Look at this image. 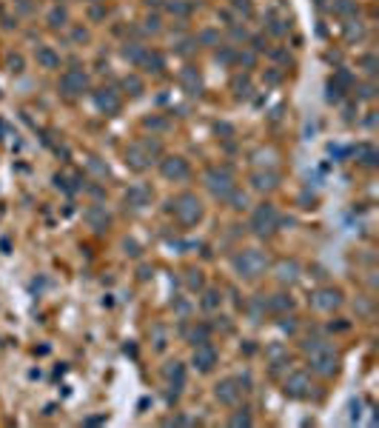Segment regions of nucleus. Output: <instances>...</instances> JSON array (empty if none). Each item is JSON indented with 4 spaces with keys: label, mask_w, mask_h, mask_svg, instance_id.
I'll use <instances>...</instances> for the list:
<instances>
[{
    "label": "nucleus",
    "mask_w": 379,
    "mask_h": 428,
    "mask_svg": "<svg viewBox=\"0 0 379 428\" xmlns=\"http://www.w3.org/2000/svg\"><path fill=\"white\" fill-rule=\"evenodd\" d=\"M251 229H254V234H260V237H268V234H274L276 229H279V214H276V208L271 206V203H263V206L254 208Z\"/></svg>",
    "instance_id": "6"
},
{
    "label": "nucleus",
    "mask_w": 379,
    "mask_h": 428,
    "mask_svg": "<svg viewBox=\"0 0 379 428\" xmlns=\"http://www.w3.org/2000/svg\"><path fill=\"white\" fill-rule=\"evenodd\" d=\"M362 66H365L368 74H377V58H374V55H365V58H362Z\"/></svg>",
    "instance_id": "43"
},
{
    "label": "nucleus",
    "mask_w": 379,
    "mask_h": 428,
    "mask_svg": "<svg viewBox=\"0 0 379 428\" xmlns=\"http://www.w3.org/2000/svg\"><path fill=\"white\" fill-rule=\"evenodd\" d=\"M345 37H348V40H362V37H365L362 23H359V20H348V23H345Z\"/></svg>",
    "instance_id": "32"
},
{
    "label": "nucleus",
    "mask_w": 379,
    "mask_h": 428,
    "mask_svg": "<svg viewBox=\"0 0 379 428\" xmlns=\"http://www.w3.org/2000/svg\"><path fill=\"white\" fill-rule=\"evenodd\" d=\"M146 32H160V17H157V14L146 17Z\"/></svg>",
    "instance_id": "46"
},
{
    "label": "nucleus",
    "mask_w": 379,
    "mask_h": 428,
    "mask_svg": "<svg viewBox=\"0 0 379 428\" xmlns=\"http://www.w3.org/2000/svg\"><path fill=\"white\" fill-rule=\"evenodd\" d=\"M191 366H194L197 371H211V368H214V366H217V351H214V346H211V343H200V346H194Z\"/></svg>",
    "instance_id": "9"
},
{
    "label": "nucleus",
    "mask_w": 379,
    "mask_h": 428,
    "mask_svg": "<svg viewBox=\"0 0 379 428\" xmlns=\"http://www.w3.org/2000/svg\"><path fill=\"white\" fill-rule=\"evenodd\" d=\"M165 380L171 382V388H183L185 385V368H183V363H168L165 366Z\"/></svg>",
    "instance_id": "20"
},
{
    "label": "nucleus",
    "mask_w": 379,
    "mask_h": 428,
    "mask_svg": "<svg viewBox=\"0 0 379 428\" xmlns=\"http://www.w3.org/2000/svg\"><path fill=\"white\" fill-rule=\"evenodd\" d=\"M285 394H288V397H294V400L308 397V394H311V377L305 374V371L291 374V377L285 380Z\"/></svg>",
    "instance_id": "11"
},
{
    "label": "nucleus",
    "mask_w": 379,
    "mask_h": 428,
    "mask_svg": "<svg viewBox=\"0 0 379 428\" xmlns=\"http://www.w3.org/2000/svg\"><path fill=\"white\" fill-rule=\"evenodd\" d=\"M194 43H197V40H180V46H177V52H180V55H188V52L194 49Z\"/></svg>",
    "instance_id": "51"
},
{
    "label": "nucleus",
    "mask_w": 379,
    "mask_h": 428,
    "mask_svg": "<svg viewBox=\"0 0 379 428\" xmlns=\"http://www.w3.org/2000/svg\"><path fill=\"white\" fill-rule=\"evenodd\" d=\"M123 89H126L131 97H140V94H143V80H140L137 74H128L126 80H123Z\"/></svg>",
    "instance_id": "31"
},
{
    "label": "nucleus",
    "mask_w": 379,
    "mask_h": 428,
    "mask_svg": "<svg viewBox=\"0 0 379 428\" xmlns=\"http://www.w3.org/2000/svg\"><path fill=\"white\" fill-rule=\"evenodd\" d=\"M268 308L276 311V314H279V311H291V308H294V300H291L288 294H274V297L268 300Z\"/></svg>",
    "instance_id": "25"
},
{
    "label": "nucleus",
    "mask_w": 379,
    "mask_h": 428,
    "mask_svg": "<svg viewBox=\"0 0 379 428\" xmlns=\"http://www.w3.org/2000/svg\"><path fill=\"white\" fill-rule=\"evenodd\" d=\"M231 37H234V40H248V32H245L242 26H231Z\"/></svg>",
    "instance_id": "48"
},
{
    "label": "nucleus",
    "mask_w": 379,
    "mask_h": 428,
    "mask_svg": "<svg viewBox=\"0 0 379 428\" xmlns=\"http://www.w3.org/2000/svg\"><path fill=\"white\" fill-rule=\"evenodd\" d=\"M86 223H89V229H94V232L100 234L111 226V214L106 211V206H92L86 211Z\"/></svg>",
    "instance_id": "16"
},
{
    "label": "nucleus",
    "mask_w": 379,
    "mask_h": 428,
    "mask_svg": "<svg viewBox=\"0 0 379 428\" xmlns=\"http://www.w3.org/2000/svg\"><path fill=\"white\" fill-rule=\"evenodd\" d=\"M342 94H345V89L339 86V83L328 80V94H325V97H328V103H339V100H342Z\"/></svg>",
    "instance_id": "38"
},
{
    "label": "nucleus",
    "mask_w": 379,
    "mask_h": 428,
    "mask_svg": "<svg viewBox=\"0 0 379 428\" xmlns=\"http://www.w3.org/2000/svg\"><path fill=\"white\" fill-rule=\"evenodd\" d=\"M160 172L165 180H185L191 174V169L183 157H165V160H160Z\"/></svg>",
    "instance_id": "10"
},
{
    "label": "nucleus",
    "mask_w": 379,
    "mask_h": 428,
    "mask_svg": "<svg viewBox=\"0 0 379 428\" xmlns=\"http://www.w3.org/2000/svg\"><path fill=\"white\" fill-rule=\"evenodd\" d=\"M154 348H157V351L165 348V328H162V325H154Z\"/></svg>",
    "instance_id": "41"
},
{
    "label": "nucleus",
    "mask_w": 379,
    "mask_h": 428,
    "mask_svg": "<svg viewBox=\"0 0 379 428\" xmlns=\"http://www.w3.org/2000/svg\"><path fill=\"white\" fill-rule=\"evenodd\" d=\"M251 46H254V52H265V49H268V40H265L263 35H257V37H251Z\"/></svg>",
    "instance_id": "45"
},
{
    "label": "nucleus",
    "mask_w": 379,
    "mask_h": 428,
    "mask_svg": "<svg viewBox=\"0 0 379 428\" xmlns=\"http://www.w3.org/2000/svg\"><path fill=\"white\" fill-rule=\"evenodd\" d=\"M143 55H146V46H143V43H137V40H131V43H126V46H123V58L131 60V63H140V60H143Z\"/></svg>",
    "instance_id": "23"
},
{
    "label": "nucleus",
    "mask_w": 379,
    "mask_h": 428,
    "mask_svg": "<svg viewBox=\"0 0 379 428\" xmlns=\"http://www.w3.org/2000/svg\"><path fill=\"white\" fill-rule=\"evenodd\" d=\"M146 3H149V6H157V3H162V0H146Z\"/></svg>",
    "instance_id": "56"
},
{
    "label": "nucleus",
    "mask_w": 379,
    "mask_h": 428,
    "mask_svg": "<svg viewBox=\"0 0 379 428\" xmlns=\"http://www.w3.org/2000/svg\"><path fill=\"white\" fill-rule=\"evenodd\" d=\"M333 12L342 14V17H351V14H356V3L354 0H333Z\"/></svg>",
    "instance_id": "33"
},
{
    "label": "nucleus",
    "mask_w": 379,
    "mask_h": 428,
    "mask_svg": "<svg viewBox=\"0 0 379 428\" xmlns=\"http://www.w3.org/2000/svg\"><path fill=\"white\" fill-rule=\"evenodd\" d=\"M168 206L174 208V214H177V220L183 223V226H197V223L203 220V203L197 200V194H180L177 200H171Z\"/></svg>",
    "instance_id": "5"
},
{
    "label": "nucleus",
    "mask_w": 379,
    "mask_h": 428,
    "mask_svg": "<svg viewBox=\"0 0 379 428\" xmlns=\"http://www.w3.org/2000/svg\"><path fill=\"white\" fill-rule=\"evenodd\" d=\"M146 128H165V120H160V117H146Z\"/></svg>",
    "instance_id": "47"
},
{
    "label": "nucleus",
    "mask_w": 379,
    "mask_h": 428,
    "mask_svg": "<svg viewBox=\"0 0 379 428\" xmlns=\"http://www.w3.org/2000/svg\"><path fill=\"white\" fill-rule=\"evenodd\" d=\"M214 397H217L222 405H237L242 397V385L237 380H219L217 385H214Z\"/></svg>",
    "instance_id": "8"
},
{
    "label": "nucleus",
    "mask_w": 379,
    "mask_h": 428,
    "mask_svg": "<svg viewBox=\"0 0 379 428\" xmlns=\"http://www.w3.org/2000/svg\"><path fill=\"white\" fill-rule=\"evenodd\" d=\"M274 58H276V60H282V63H291V55H288L285 49H276V52H274Z\"/></svg>",
    "instance_id": "54"
},
{
    "label": "nucleus",
    "mask_w": 379,
    "mask_h": 428,
    "mask_svg": "<svg viewBox=\"0 0 379 428\" xmlns=\"http://www.w3.org/2000/svg\"><path fill=\"white\" fill-rule=\"evenodd\" d=\"M137 66H143V71H149V74H160V71L165 69V60H162L160 52H146Z\"/></svg>",
    "instance_id": "19"
},
{
    "label": "nucleus",
    "mask_w": 379,
    "mask_h": 428,
    "mask_svg": "<svg viewBox=\"0 0 379 428\" xmlns=\"http://www.w3.org/2000/svg\"><path fill=\"white\" fill-rule=\"evenodd\" d=\"M288 29H291V23H288V20L268 17V32H271V35H288Z\"/></svg>",
    "instance_id": "37"
},
{
    "label": "nucleus",
    "mask_w": 379,
    "mask_h": 428,
    "mask_svg": "<svg viewBox=\"0 0 379 428\" xmlns=\"http://www.w3.org/2000/svg\"><path fill=\"white\" fill-rule=\"evenodd\" d=\"M276 183H279V174L276 172H254L251 174V185L257 188V191H271V188H276Z\"/></svg>",
    "instance_id": "17"
},
{
    "label": "nucleus",
    "mask_w": 379,
    "mask_h": 428,
    "mask_svg": "<svg viewBox=\"0 0 379 428\" xmlns=\"http://www.w3.org/2000/svg\"><path fill=\"white\" fill-rule=\"evenodd\" d=\"M359 97H362V100H371V97H374V86H362V89H359Z\"/></svg>",
    "instance_id": "53"
},
{
    "label": "nucleus",
    "mask_w": 379,
    "mask_h": 428,
    "mask_svg": "<svg viewBox=\"0 0 379 428\" xmlns=\"http://www.w3.org/2000/svg\"><path fill=\"white\" fill-rule=\"evenodd\" d=\"M180 86H183L185 94L197 97V94L203 92V77H200V71H197L194 66H185V69L180 71Z\"/></svg>",
    "instance_id": "15"
},
{
    "label": "nucleus",
    "mask_w": 379,
    "mask_h": 428,
    "mask_svg": "<svg viewBox=\"0 0 379 428\" xmlns=\"http://www.w3.org/2000/svg\"><path fill=\"white\" fill-rule=\"evenodd\" d=\"M231 89H234L237 97H248V94H251V80H248V77H242V74H237V77L231 80Z\"/></svg>",
    "instance_id": "28"
},
{
    "label": "nucleus",
    "mask_w": 379,
    "mask_h": 428,
    "mask_svg": "<svg viewBox=\"0 0 379 428\" xmlns=\"http://www.w3.org/2000/svg\"><path fill=\"white\" fill-rule=\"evenodd\" d=\"M89 17H92V20H103L106 9H103V6H92V9H89Z\"/></svg>",
    "instance_id": "49"
},
{
    "label": "nucleus",
    "mask_w": 379,
    "mask_h": 428,
    "mask_svg": "<svg viewBox=\"0 0 379 428\" xmlns=\"http://www.w3.org/2000/svg\"><path fill=\"white\" fill-rule=\"evenodd\" d=\"M89 169H92L94 174H100V177H108V166H103L97 157H92V160H89Z\"/></svg>",
    "instance_id": "42"
},
{
    "label": "nucleus",
    "mask_w": 379,
    "mask_h": 428,
    "mask_svg": "<svg viewBox=\"0 0 379 428\" xmlns=\"http://www.w3.org/2000/svg\"><path fill=\"white\" fill-rule=\"evenodd\" d=\"M9 71H14V74L23 71V58H20V55H12V58H9Z\"/></svg>",
    "instance_id": "44"
},
{
    "label": "nucleus",
    "mask_w": 379,
    "mask_h": 428,
    "mask_svg": "<svg viewBox=\"0 0 379 428\" xmlns=\"http://www.w3.org/2000/svg\"><path fill=\"white\" fill-rule=\"evenodd\" d=\"M331 80H333V83H339L345 92H351V89H354V74H351L348 69H336Z\"/></svg>",
    "instance_id": "29"
},
{
    "label": "nucleus",
    "mask_w": 379,
    "mask_h": 428,
    "mask_svg": "<svg viewBox=\"0 0 379 428\" xmlns=\"http://www.w3.org/2000/svg\"><path fill=\"white\" fill-rule=\"evenodd\" d=\"M162 154V146L157 143V140H140V143H134V146H128L126 149V166H131L134 172H143V169H149L151 163H154V157H160Z\"/></svg>",
    "instance_id": "2"
},
{
    "label": "nucleus",
    "mask_w": 379,
    "mask_h": 428,
    "mask_svg": "<svg viewBox=\"0 0 379 428\" xmlns=\"http://www.w3.org/2000/svg\"><path fill=\"white\" fill-rule=\"evenodd\" d=\"M149 277H151V268L143 266V268H140V280H149Z\"/></svg>",
    "instance_id": "55"
},
{
    "label": "nucleus",
    "mask_w": 379,
    "mask_h": 428,
    "mask_svg": "<svg viewBox=\"0 0 379 428\" xmlns=\"http://www.w3.org/2000/svg\"><path fill=\"white\" fill-rule=\"evenodd\" d=\"M354 154L365 163V166H377V151H374V146H359Z\"/></svg>",
    "instance_id": "34"
},
{
    "label": "nucleus",
    "mask_w": 379,
    "mask_h": 428,
    "mask_svg": "<svg viewBox=\"0 0 379 428\" xmlns=\"http://www.w3.org/2000/svg\"><path fill=\"white\" fill-rule=\"evenodd\" d=\"M219 303H222V294H219L217 289H208L206 294H203V308H206V311H217Z\"/></svg>",
    "instance_id": "27"
},
{
    "label": "nucleus",
    "mask_w": 379,
    "mask_h": 428,
    "mask_svg": "<svg viewBox=\"0 0 379 428\" xmlns=\"http://www.w3.org/2000/svg\"><path fill=\"white\" fill-rule=\"evenodd\" d=\"M231 6L237 9V12H242L245 17H251L254 14V6H251V0H231Z\"/></svg>",
    "instance_id": "40"
},
{
    "label": "nucleus",
    "mask_w": 379,
    "mask_h": 428,
    "mask_svg": "<svg viewBox=\"0 0 379 428\" xmlns=\"http://www.w3.org/2000/svg\"><path fill=\"white\" fill-rule=\"evenodd\" d=\"M208 337H211V328H208V325H194V328L188 331V343H191V346H200V343H208Z\"/></svg>",
    "instance_id": "26"
},
{
    "label": "nucleus",
    "mask_w": 379,
    "mask_h": 428,
    "mask_svg": "<svg viewBox=\"0 0 379 428\" xmlns=\"http://www.w3.org/2000/svg\"><path fill=\"white\" fill-rule=\"evenodd\" d=\"M339 303H342V294L336 289H317L314 297H311V306L320 308V311H333Z\"/></svg>",
    "instance_id": "12"
},
{
    "label": "nucleus",
    "mask_w": 379,
    "mask_h": 428,
    "mask_svg": "<svg viewBox=\"0 0 379 428\" xmlns=\"http://www.w3.org/2000/svg\"><path fill=\"white\" fill-rule=\"evenodd\" d=\"M206 185H208V191L217 197V200H228V197L234 194V188H237L234 174H231V169H225V166L208 169V172H206Z\"/></svg>",
    "instance_id": "4"
},
{
    "label": "nucleus",
    "mask_w": 379,
    "mask_h": 428,
    "mask_svg": "<svg viewBox=\"0 0 379 428\" xmlns=\"http://www.w3.org/2000/svg\"><path fill=\"white\" fill-rule=\"evenodd\" d=\"M46 20H49V26H52V29H60V26L69 23V14H66V9H63V6H52Z\"/></svg>",
    "instance_id": "24"
},
{
    "label": "nucleus",
    "mask_w": 379,
    "mask_h": 428,
    "mask_svg": "<svg viewBox=\"0 0 379 428\" xmlns=\"http://www.w3.org/2000/svg\"><path fill=\"white\" fill-rule=\"evenodd\" d=\"M123 248H126V254H131V257L140 254V245L134 243V240H126V243H123Z\"/></svg>",
    "instance_id": "50"
},
{
    "label": "nucleus",
    "mask_w": 379,
    "mask_h": 428,
    "mask_svg": "<svg viewBox=\"0 0 379 428\" xmlns=\"http://www.w3.org/2000/svg\"><path fill=\"white\" fill-rule=\"evenodd\" d=\"M305 354H308L311 371H317L320 377H333L336 368H339V354L333 351V346L322 343V340H308L305 343Z\"/></svg>",
    "instance_id": "1"
},
{
    "label": "nucleus",
    "mask_w": 379,
    "mask_h": 428,
    "mask_svg": "<svg viewBox=\"0 0 379 428\" xmlns=\"http://www.w3.org/2000/svg\"><path fill=\"white\" fill-rule=\"evenodd\" d=\"M228 423H231L234 428H240V426H242V428H248V426H251V414H248L245 408H240V411H234V414H231Z\"/></svg>",
    "instance_id": "35"
},
{
    "label": "nucleus",
    "mask_w": 379,
    "mask_h": 428,
    "mask_svg": "<svg viewBox=\"0 0 379 428\" xmlns=\"http://www.w3.org/2000/svg\"><path fill=\"white\" fill-rule=\"evenodd\" d=\"M60 89H63V94H69V97H77V94L89 92V77H86V71L69 69L63 77H60Z\"/></svg>",
    "instance_id": "7"
},
{
    "label": "nucleus",
    "mask_w": 379,
    "mask_h": 428,
    "mask_svg": "<svg viewBox=\"0 0 379 428\" xmlns=\"http://www.w3.org/2000/svg\"><path fill=\"white\" fill-rule=\"evenodd\" d=\"M185 286H188L191 291H200L203 286H206V280H203V271H197V268L185 271Z\"/></svg>",
    "instance_id": "30"
},
{
    "label": "nucleus",
    "mask_w": 379,
    "mask_h": 428,
    "mask_svg": "<svg viewBox=\"0 0 379 428\" xmlns=\"http://www.w3.org/2000/svg\"><path fill=\"white\" fill-rule=\"evenodd\" d=\"M225 203H231V208H245V206H248V194L240 191V188H234V194H231Z\"/></svg>",
    "instance_id": "39"
},
{
    "label": "nucleus",
    "mask_w": 379,
    "mask_h": 428,
    "mask_svg": "<svg viewBox=\"0 0 379 428\" xmlns=\"http://www.w3.org/2000/svg\"><path fill=\"white\" fill-rule=\"evenodd\" d=\"M165 9H168V14H174V17H188L194 6H191L188 0H168V3H165Z\"/></svg>",
    "instance_id": "22"
},
{
    "label": "nucleus",
    "mask_w": 379,
    "mask_h": 428,
    "mask_svg": "<svg viewBox=\"0 0 379 428\" xmlns=\"http://www.w3.org/2000/svg\"><path fill=\"white\" fill-rule=\"evenodd\" d=\"M37 63L43 69H60V55L52 46H40L37 49Z\"/></svg>",
    "instance_id": "21"
},
{
    "label": "nucleus",
    "mask_w": 379,
    "mask_h": 428,
    "mask_svg": "<svg viewBox=\"0 0 379 428\" xmlns=\"http://www.w3.org/2000/svg\"><path fill=\"white\" fill-rule=\"evenodd\" d=\"M265 268H268V257H265L263 251H257V248L240 251V254L234 257V271H237V274H240L242 280H254V277H260Z\"/></svg>",
    "instance_id": "3"
},
{
    "label": "nucleus",
    "mask_w": 379,
    "mask_h": 428,
    "mask_svg": "<svg viewBox=\"0 0 379 428\" xmlns=\"http://www.w3.org/2000/svg\"><path fill=\"white\" fill-rule=\"evenodd\" d=\"M94 106L103 115H117L120 112V94L114 89H100V92H94Z\"/></svg>",
    "instance_id": "13"
},
{
    "label": "nucleus",
    "mask_w": 379,
    "mask_h": 428,
    "mask_svg": "<svg viewBox=\"0 0 379 428\" xmlns=\"http://www.w3.org/2000/svg\"><path fill=\"white\" fill-rule=\"evenodd\" d=\"M71 37H74L77 43H83V40H89V32H86V29H74V32H71Z\"/></svg>",
    "instance_id": "52"
},
{
    "label": "nucleus",
    "mask_w": 379,
    "mask_h": 428,
    "mask_svg": "<svg viewBox=\"0 0 379 428\" xmlns=\"http://www.w3.org/2000/svg\"><path fill=\"white\" fill-rule=\"evenodd\" d=\"M151 197H154V191H151L146 183H137V185H131L126 191V206L131 208H146L151 203Z\"/></svg>",
    "instance_id": "14"
},
{
    "label": "nucleus",
    "mask_w": 379,
    "mask_h": 428,
    "mask_svg": "<svg viewBox=\"0 0 379 428\" xmlns=\"http://www.w3.org/2000/svg\"><path fill=\"white\" fill-rule=\"evenodd\" d=\"M299 263L297 260H282V263H276V280L279 283H294V280H299Z\"/></svg>",
    "instance_id": "18"
},
{
    "label": "nucleus",
    "mask_w": 379,
    "mask_h": 428,
    "mask_svg": "<svg viewBox=\"0 0 379 428\" xmlns=\"http://www.w3.org/2000/svg\"><path fill=\"white\" fill-rule=\"evenodd\" d=\"M197 43H203V46H219V35L214 29H203L200 37H197Z\"/></svg>",
    "instance_id": "36"
}]
</instances>
